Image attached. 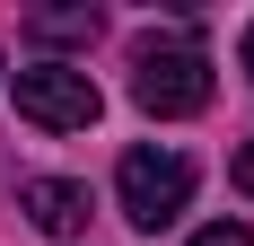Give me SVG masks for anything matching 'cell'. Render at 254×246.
Instances as JSON below:
<instances>
[{
  "label": "cell",
  "instance_id": "6da1fadb",
  "mask_svg": "<svg viewBox=\"0 0 254 246\" xmlns=\"http://www.w3.org/2000/svg\"><path fill=\"white\" fill-rule=\"evenodd\" d=\"M131 97H140V115H158V123L202 115L210 106V53L193 44V35H176V26L140 35V44H131Z\"/></svg>",
  "mask_w": 254,
  "mask_h": 246
},
{
  "label": "cell",
  "instance_id": "7a4b0ae2",
  "mask_svg": "<svg viewBox=\"0 0 254 246\" xmlns=\"http://www.w3.org/2000/svg\"><path fill=\"white\" fill-rule=\"evenodd\" d=\"M114 202H123L131 229H167L184 202H193V158H184V149H123Z\"/></svg>",
  "mask_w": 254,
  "mask_h": 246
},
{
  "label": "cell",
  "instance_id": "3957f363",
  "mask_svg": "<svg viewBox=\"0 0 254 246\" xmlns=\"http://www.w3.org/2000/svg\"><path fill=\"white\" fill-rule=\"evenodd\" d=\"M18 115L44 123V132H88L105 115V97H97V79L79 62H26L18 71Z\"/></svg>",
  "mask_w": 254,
  "mask_h": 246
},
{
  "label": "cell",
  "instance_id": "277c9868",
  "mask_svg": "<svg viewBox=\"0 0 254 246\" xmlns=\"http://www.w3.org/2000/svg\"><path fill=\"white\" fill-rule=\"evenodd\" d=\"M18 211L44 229V238H79V229H88V185H70V176H26Z\"/></svg>",
  "mask_w": 254,
  "mask_h": 246
},
{
  "label": "cell",
  "instance_id": "5b68a950",
  "mask_svg": "<svg viewBox=\"0 0 254 246\" xmlns=\"http://www.w3.org/2000/svg\"><path fill=\"white\" fill-rule=\"evenodd\" d=\"M35 35H44V44H97V9H35Z\"/></svg>",
  "mask_w": 254,
  "mask_h": 246
},
{
  "label": "cell",
  "instance_id": "8992f818",
  "mask_svg": "<svg viewBox=\"0 0 254 246\" xmlns=\"http://www.w3.org/2000/svg\"><path fill=\"white\" fill-rule=\"evenodd\" d=\"M193 246H254V229H237V220H219V229H202Z\"/></svg>",
  "mask_w": 254,
  "mask_h": 246
},
{
  "label": "cell",
  "instance_id": "52a82bcc",
  "mask_svg": "<svg viewBox=\"0 0 254 246\" xmlns=\"http://www.w3.org/2000/svg\"><path fill=\"white\" fill-rule=\"evenodd\" d=\"M228 176H237V194H254V141H246V149L228 158Z\"/></svg>",
  "mask_w": 254,
  "mask_h": 246
},
{
  "label": "cell",
  "instance_id": "ba28073f",
  "mask_svg": "<svg viewBox=\"0 0 254 246\" xmlns=\"http://www.w3.org/2000/svg\"><path fill=\"white\" fill-rule=\"evenodd\" d=\"M237 53H246V71H254V26H246V44H237Z\"/></svg>",
  "mask_w": 254,
  "mask_h": 246
}]
</instances>
